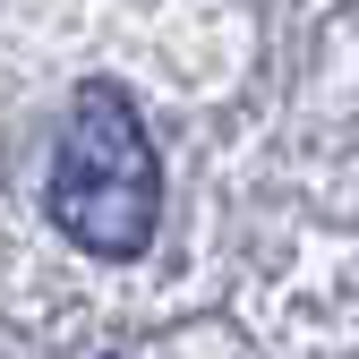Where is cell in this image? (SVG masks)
I'll return each instance as SVG.
<instances>
[{
    "label": "cell",
    "mask_w": 359,
    "mask_h": 359,
    "mask_svg": "<svg viewBox=\"0 0 359 359\" xmlns=\"http://www.w3.org/2000/svg\"><path fill=\"white\" fill-rule=\"evenodd\" d=\"M120 359H128V351H120Z\"/></svg>",
    "instance_id": "cell-2"
},
{
    "label": "cell",
    "mask_w": 359,
    "mask_h": 359,
    "mask_svg": "<svg viewBox=\"0 0 359 359\" xmlns=\"http://www.w3.org/2000/svg\"><path fill=\"white\" fill-rule=\"evenodd\" d=\"M43 205H52V231L69 248H95V257H137L154 240L163 171L146 146V120L128 111L120 86H77Z\"/></svg>",
    "instance_id": "cell-1"
}]
</instances>
